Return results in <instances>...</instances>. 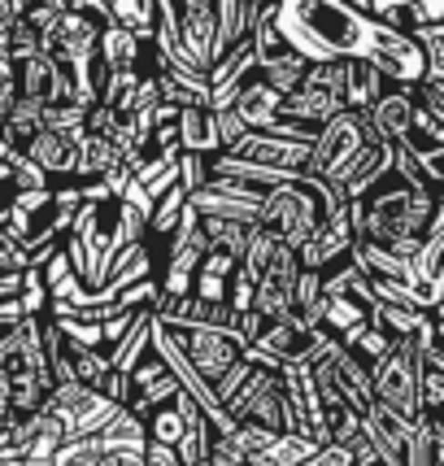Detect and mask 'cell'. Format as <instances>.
I'll return each mask as SVG.
<instances>
[{"instance_id": "6da1fadb", "label": "cell", "mask_w": 444, "mask_h": 466, "mask_svg": "<svg viewBox=\"0 0 444 466\" xmlns=\"http://www.w3.org/2000/svg\"><path fill=\"white\" fill-rule=\"evenodd\" d=\"M440 209H444L440 197L427 192L423 183L388 175L370 197L348 205V231H353V244L384 248L392 258L409 262L414 248H419V240L427 236L431 218H436Z\"/></svg>"}, {"instance_id": "7a4b0ae2", "label": "cell", "mask_w": 444, "mask_h": 466, "mask_svg": "<svg viewBox=\"0 0 444 466\" xmlns=\"http://www.w3.org/2000/svg\"><path fill=\"white\" fill-rule=\"evenodd\" d=\"M340 197L327 187L323 179H283L275 187H266L257 201V227L270 231L283 248L301 253L305 240L314 236V227L323 223L327 209H340Z\"/></svg>"}, {"instance_id": "3957f363", "label": "cell", "mask_w": 444, "mask_h": 466, "mask_svg": "<svg viewBox=\"0 0 444 466\" xmlns=\"http://www.w3.org/2000/svg\"><path fill=\"white\" fill-rule=\"evenodd\" d=\"M370 140H379V136L370 131L366 114H348V109H344L340 118H331L323 131H314V140H309V157H305V179L331 183Z\"/></svg>"}, {"instance_id": "277c9868", "label": "cell", "mask_w": 444, "mask_h": 466, "mask_svg": "<svg viewBox=\"0 0 444 466\" xmlns=\"http://www.w3.org/2000/svg\"><path fill=\"white\" fill-rule=\"evenodd\" d=\"M419 370H423V362L414 353V340L409 336L392 340L388 358L370 370V397H375V406H384L397 419L414 423L419 419Z\"/></svg>"}, {"instance_id": "5b68a950", "label": "cell", "mask_w": 444, "mask_h": 466, "mask_svg": "<svg viewBox=\"0 0 444 466\" xmlns=\"http://www.w3.org/2000/svg\"><path fill=\"white\" fill-rule=\"evenodd\" d=\"M166 331L175 336L179 358L187 362V370H192L205 388L218 384L222 375L240 362V353H244L240 336H227V331H209V327H166Z\"/></svg>"}, {"instance_id": "8992f818", "label": "cell", "mask_w": 444, "mask_h": 466, "mask_svg": "<svg viewBox=\"0 0 444 466\" xmlns=\"http://www.w3.org/2000/svg\"><path fill=\"white\" fill-rule=\"evenodd\" d=\"M170 14H175V40H179L183 57L201 75H209V66H214V5L209 0H170Z\"/></svg>"}, {"instance_id": "52a82bcc", "label": "cell", "mask_w": 444, "mask_h": 466, "mask_svg": "<svg viewBox=\"0 0 444 466\" xmlns=\"http://www.w3.org/2000/svg\"><path fill=\"white\" fill-rule=\"evenodd\" d=\"M348 248H353V231H348V205L340 209H327L323 223L314 227V236L305 240V248L297 253V262L301 270H314V275H323L331 266L348 262Z\"/></svg>"}, {"instance_id": "ba28073f", "label": "cell", "mask_w": 444, "mask_h": 466, "mask_svg": "<svg viewBox=\"0 0 444 466\" xmlns=\"http://www.w3.org/2000/svg\"><path fill=\"white\" fill-rule=\"evenodd\" d=\"M18 96L22 101H35V105H79L75 101V83H70V75L61 70L53 57H44V53H35V57H26L18 66Z\"/></svg>"}, {"instance_id": "9c48e42d", "label": "cell", "mask_w": 444, "mask_h": 466, "mask_svg": "<svg viewBox=\"0 0 444 466\" xmlns=\"http://www.w3.org/2000/svg\"><path fill=\"white\" fill-rule=\"evenodd\" d=\"M366 122L384 144H405L414 131V87H384L379 101L366 109Z\"/></svg>"}, {"instance_id": "30bf717a", "label": "cell", "mask_w": 444, "mask_h": 466, "mask_svg": "<svg viewBox=\"0 0 444 466\" xmlns=\"http://www.w3.org/2000/svg\"><path fill=\"white\" fill-rule=\"evenodd\" d=\"M344 105L340 96H331V92H318V87H309L301 83L292 96H283L279 101V118L292 122V127H305V131H323L331 118H340Z\"/></svg>"}, {"instance_id": "8fae6325", "label": "cell", "mask_w": 444, "mask_h": 466, "mask_svg": "<svg viewBox=\"0 0 444 466\" xmlns=\"http://www.w3.org/2000/svg\"><path fill=\"white\" fill-rule=\"evenodd\" d=\"M248 349L262 353L266 362L279 370V366H288V362H305V353H309V331H301L297 319H288V323H262L257 340Z\"/></svg>"}, {"instance_id": "7c38bea8", "label": "cell", "mask_w": 444, "mask_h": 466, "mask_svg": "<svg viewBox=\"0 0 444 466\" xmlns=\"http://www.w3.org/2000/svg\"><path fill=\"white\" fill-rule=\"evenodd\" d=\"M75 157H79V140L75 136H57V131H40L35 140L22 148V162H31L44 179L48 175H57V179L75 175Z\"/></svg>"}, {"instance_id": "4fadbf2b", "label": "cell", "mask_w": 444, "mask_h": 466, "mask_svg": "<svg viewBox=\"0 0 444 466\" xmlns=\"http://www.w3.org/2000/svg\"><path fill=\"white\" fill-rule=\"evenodd\" d=\"M175 148L183 157H205V162L218 153V136H214L209 109H179V118H175Z\"/></svg>"}, {"instance_id": "5bb4252c", "label": "cell", "mask_w": 444, "mask_h": 466, "mask_svg": "<svg viewBox=\"0 0 444 466\" xmlns=\"http://www.w3.org/2000/svg\"><path fill=\"white\" fill-rule=\"evenodd\" d=\"M236 118L248 127V131H270L279 122V96L266 87L262 79H244L240 83V96H236Z\"/></svg>"}, {"instance_id": "9a60e30c", "label": "cell", "mask_w": 444, "mask_h": 466, "mask_svg": "<svg viewBox=\"0 0 444 466\" xmlns=\"http://www.w3.org/2000/svg\"><path fill=\"white\" fill-rule=\"evenodd\" d=\"M388 83L379 79V70L370 66V61H344V92L340 101L348 114H366L370 105L379 101V92H384Z\"/></svg>"}, {"instance_id": "2e32d148", "label": "cell", "mask_w": 444, "mask_h": 466, "mask_svg": "<svg viewBox=\"0 0 444 466\" xmlns=\"http://www.w3.org/2000/svg\"><path fill=\"white\" fill-rule=\"evenodd\" d=\"M305 70H309V66H305V57H297L292 48H279V53H270V57L257 61V79H262L266 87L279 96V101H283V96H292V92L301 87Z\"/></svg>"}, {"instance_id": "e0dca14e", "label": "cell", "mask_w": 444, "mask_h": 466, "mask_svg": "<svg viewBox=\"0 0 444 466\" xmlns=\"http://www.w3.org/2000/svg\"><path fill=\"white\" fill-rule=\"evenodd\" d=\"M244 423H257L262 431H270V436L297 431V423H292V410H288V397L279 392V380H275V384H266L262 392L253 397V406L244 410Z\"/></svg>"}, {"instance_id": "ac0fdd59", "label": "cell", "mask_w": 444, "mask_h": 466, "mask_svg": "<svg viewBox=\"0 0 444 466\" xmlns=\"http://www.w3.org/2000/svg\"><path fill=\"white\" fill-rule=\"evenodd\" d=\"M105 14L114 26H122L126 35L136 40H153V18H157V0H118V5H105Z\"/></svg>"}, {"instance_id": "d6986e66", "label": "cell", "mask_w": 444, "mask_h": 466, "mask_svg": "<svg viewBox=\"0 0 444 466\" xmlns=\"http://www.w3.org/2000/svg\"><path fill=\"white\" fill-rule=\"evenodd\" d=\"M257 227H244V223H231V218H201V236L214 253H227L231 262H240V253L248 248V236Z\"/></svg>"}, {"instance_id": "ffe728a7", "label": "cell", "mask_w": 444, "mask_h": 466, "mask_svg": "<svg viewBox=\"0 0 444 466\" xmlns=\"http://www.w3.org/2000/svg\"><path fill=\"white\" fill-rule=\"evenodd\" d=\"M248 314H257L262 323H288L292 319V288L288 284H257L253 288V305H248Z\"/></svg>"}, {"instance_id": "44dd1931", "label": "cell", "mask_w": 444, "mask_h": 466, "mask_svg": "<svg viewBox=\"0 0 444 466\" xmlns=\"http://www.w3.org/2000/svg\"><path fill=\"white\" fill-rule=\"evenodd\" d=\"M183 205H187V197H183L179 183H175L166 197H157V201H153L144 236H153V240H170V236H175V227H179V218H183Z\"/></svg>"}, {"instance_id": "7402d4cb", "label": "cell", "mask_w": 444, "mask_h": 466, "mask_svg": "<svg viewBox=\"0 0 444 466\" xmlns=\"http://www.w3.org/2000/svg\"><path fill=\"white\" fill-rule=\"evenodd\" d=\"M314 453H318V445H314L309 436L283 431V436H275V441H270V449H266L262 458H266V466H305Z\"/></svg>"}, {"instance_id": "603a6c76", "label": "cell", "mask_w": 444, "mask_h": 466, "mask_svg": "<svg viewBox=\"0 0 444 466\" xmlns=\"http://www.w3.org/2000/svg\"><path fill=\"white\" fill-rule=\"evenodd\" d=\"M70 358V375H75V384L83 388H101V380L114 370V362H109V353L105 349H83V353H66Z\"/></svg>"}, {"instance_id": "cb8c5ba5", "label": "cell", "mask_w": 444, "mask_h": 466, "mask_svg": "<svg viewBox=\"0 0 444 466\" xmlns=\"http://www.w3.org/2000/svg\"><path fill=\"white\" fill-rule=\"evenodd\" d=\"M83 118H87V109L83 105H48L44 109V131H57V136H83Z\"/></svg>"}, {"instance_id": "d4e9b609", "label": "cell", "mask_w": 444, "mask_h": 466, "mask_svg": "<svg viewBox=\"0 0 444 466\" xmlns=\"http://www.w3.org/2000/svg\"><path fill=\"white\" fill-rule=\"evenodd\" d=\"M14 101H18V66L5 57V48H0V122L14 109Z\"/></svg>"}, {"instance_id": "484cf974", "label": "cell", "mask_w": 444, "mask_h": 466, "mask_svg": "<svg viewBox=\"0 0 444 466\" xmlns=\"http://www.w3.org/2000/svg\"><path fill=\"white\" fill-rule=\"evenodd\" d=\"M305 466H353V458H348V449H340V445H323Z\"/></svg>"}, {"instance_id": "4316f807", "label": "cell", "mask_w": 444, "mask_h": 466, "mask_svg": "<svg viewBox=\"0 0 444 466\" xmlns=\"http://www.w3.org/2000/svg\"><path fill=\"white\" fill-rule=\"evenodd\" d=\"M140 453L144 449H114V453H101L96 466H140Z\"/></svg>"}, {"instance_id": "83f0119b", "label": "cell", "mask_w": 444, "mask_h": 466, "mask_svg": "<svg viewBox=\"0 0 444 466\" xmlns=\"http://www.w3.org/2000/svg\"><path fill=\"white\" fill-rule=\"evenodd\" d=\"M18 14H22V5H14V0H0V22L18 18Z\"/></svg>"}, {"instance_id": "f1b7e54d", "label": "cell", "mask_w": 444, "mask_h": 466, "mask_svg": "<svg viewBox=\"0 0 444 466\" xmlns=\"http://www.w3.org/2000/svg\"><path fill=\"white\" fill-rule=\"evenodd\" d=\"M0 244H5V236H0Z\"/></svg>"}]
</instances>
